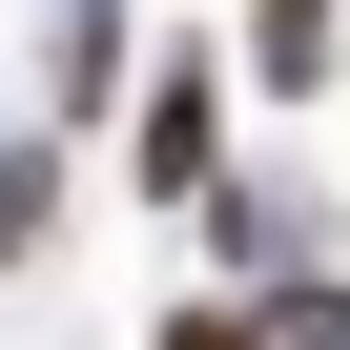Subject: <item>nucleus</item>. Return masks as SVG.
<instances>
[{
    "label": "nucleus",
    "mask_w": 350,
    "mask_h": 350,
    "mask_svg": "<svg viewBox=\"0 0 350 350\" xmlns=\"http://www.w3.org/2000/svg\"><path fill=\"white\" fill-rule=\"evenodd\" d=\"M21 227H42V144H21V165H0V268H21Z\"/></svg>",
    "instance_id": "nucleus-2"
},
{
    "label": "nucleus",
    "mask_w": 350,
    "mask_h": 350,
    "mask_svg": "<svg viewBox=\"0 0 350 350\" xmlns=\"http://www.w3.org/2000/svg\"><path fill=\"white\" fill-rule=\"evenodd\" d=\"M165 350H247V309H186V329H165Z\"/></svg>",
    "instance_id": "nucleus-3"
},
{
    "label": "nucleus",
    "mask_w": 350,
    "mask_h": 350,
    "mask_svg": "<svg viewBox=\"0 0 350 350\" xmlns=\"http://www.w3.org/2000/svg\"><path fill=\"white\" fill-rule=\"evenodd\" d=\"M206 124H227V83L165 62V83H144V186H206Z\"/></svg>",
    "instance_id": "nucleus-1"
}]
</instances>
